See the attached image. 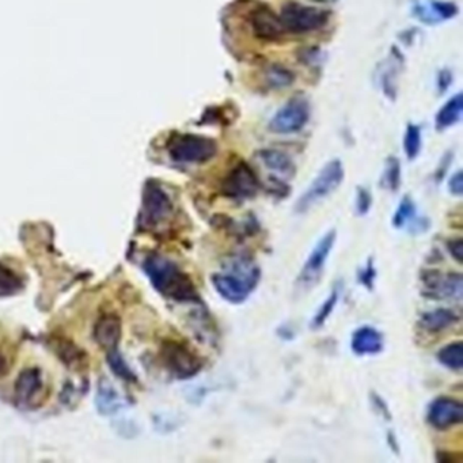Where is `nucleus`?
I'll return each mask as SVG.
<instances>
[{"mask_svg":"<svg viewBox=\"0 0 463 463\" xmlns=\"http://www.w3.org/2000/svg\"><path fill=\"white\" fill-rule=\"evenodd\" d=\"M459 321V317L455 311L450 309H438L425 312L421 318V326L425 331L439 333L445 331Z\"/></svg>","mask_w":463,"mask_h":463,"instance_id":"a211bd4d","label":"nucleus"},{"mask_svg":"<svg viewBox=\"0 0 463 463\" xmlns=\"http://www.w3.org/2000/svg\"><path fill=\"white\" fill-rule=\"evenodd\" d=\"M172 214L173 205L169 196L158 185H147L140 212V226L144 228H155L167 221Z\"/></svg>","mask_w":463,"mask_h":463,"instance_id":"1a4fd4ad","label":"nucleus"},{"mask_svg":"<svg viewBox=\"0 0 463 463\" xmlns=\"http://www.w3.org/2000/svg\"><path fill=\"white\" fill-rule=\"evenodd\" d=\"M344 179V167L338 159L328 162L318 176L312 179L309 188L296 201L295 209L299 214L309 211L318 201L326 199L331 195Z\"/></svg>","mask_w":463,"mask_h":463,"instance_id":"7ed1b4c3","label":"nucleus"},{"mask_svg":"<svg viewBox=\"0 0 463 463\" xmlns=\"http://www.w3.org/2000/svg\"><path fill=\"white\" fill-rule=\"evenodd\" d=\"M383 188L396 192L401 185V163L397 158H389L386 163V169L382 176Z\"/></svg>","mask_w":463,"mask_h":463,"instance_id":"393cba45","label":"nucleus"},{"mask_svg":"<svg viewBox=\"0 0 463 463\" xmlns=\"http://www.w3.org/2000/svg\"><path fill=\"white\" fill-rule=\"evenodd\" d=\"M448 189L455 196H462L463 193V177L462 172L458 170L455 174L450 178L448 181Z\"/></svg>","mask_w":463,"mask_h":463,"instance_id":"7c9ffc66","label":"nucleus"},{"mask_svg":"<svg viewBox=\"0 0 463 463\" xmlns=\"http://www.w3.org/2000/svg\"><path fill=\"white\" fill-rule=\"evenodd\" d=\"M416 215V205L413 202V200L410 199L409 196H405L403 199L401 200L396 214L393 216V226L396 228H402L405 227L408 223L415 219Z\"/></svg>","mask_w":463,"mask_h":463,"instance_id":"a878e982","label":"nucleus"},{"mask_svg":"<svg viewBox=\"0 0 463 463\" xmlns=\"http://www.w3.org/2000/svg\"><path fill=\"white\" fill-rule=\"evenodd\" d=\"M108 361L111 364V370L121 378L124 379H128V380H132L134 379V375L132 374V371L130 370V367L127 366V363L123 360V357L120 356V353L117 352L116 350L113 351H109V356H108Z\"/></svg>","mask_w":463,"mask_h":463,"instance_id":"cd10ccee","label":"nucleus"},{"mask_svg":"<svg viewBox=\"0 0 463 463\" xmlns=\"http://www.w3.org/2000/svg\"><path fill=\"white\" fill-rule=\"evenodd\" d=\"M315 1H319V3H333L336 0H315Z\"/></svg>","mask_w":463,"mask_h":463,"instance_id":"72a5a7b5","label":"nucleus"},{"mask_svg":"<svg viewBox=\"0 0 463 463\" xmlns=\"http://www.w3.org/2000/svg\"><path fill=\"white\" fill-rule=\"evenodd\" d=\"M452 78V75L448 72V71H441V74H439V78H438V88H439V90H441V92L443 91H445L447 90V88L450 86V83H451V79Z\"/></svg>","mask_w":463,"mask_h":463,"instance_id":"473e14b6","label":"nucleus"},{"mask_svg":"<svg viewBox=\"0 0 463 463\" xmlns=\"http://www.w3.org/2000/svg\"><path fill=\"white\" fill-rule=\"evenodd\" d=\"M376 272L374 269V264H373V260H370L366 268H363V270L360 272L359 275V280L360 283L364 286V287L373 288V284H374V280H375Z\"/></svg>","mask_w":463,"mask_h":463,"instance_id":"c756f323","label":"nucleus"},{"mask_svg":"<svg viewBox=\"0 0 463 463\" xmlns=\"http://www.w3.org/2000/svg\"><path fill=\"white\" fill-rule=\"evenodd\" d=\"M260 182L253 169L247 163H238L224 177L221 184L223 195L233 200H247L258 192Z\"/></svg>","mask_w":463,"mask_h":463,"instance_id":"9d476101","label":"nucleus"},{"mask_svg":"<svg viewBox=\"0 0 463 463\" xmlns=\"http://www.w3.org/2000/svg\"><path fill=\"white\" fill-rule=\"evenodd\" d=\"M94 336L97 343L108 350H117L118 341L121 338V322L114 315H104L95 325Z\"/></svg>","mask_w":463,"mask_h":463,"instance_id":"f3484780","label":"nucleus"},{"mask_svg":"<svg viewBox=\"0 0 463 463\" xmlns=\"http://www.w3.org/2000/svg\"><path fill=\"white\" fill-rule=\"evenodd\" d=\"M22 289L23 282L21 277L10 268L0 264V298L17 295Z\"/></svg>","mask_w":463,"mask_h":463,"instance_id":"5701e85b","label":"nucleus"},{"mask_svg":"<svg viewBox=\"0 0 463 463\" xmlns=\"http://www.w3.org/2000/svg\"><path fill=\"white\" fill-rule=\"evenodd\" d=\"M424 284L431 296L457 300L462 298V276L459 273L441 275L439 272H428V276H424Z\"/></svg>","mask_w":463,"mask_h":463,"instance_id":"ddd939ff","label":"nucleus"},{"mask_svg":"<svg viewBox=\"0 0 463 463\" xmlns=\"http://www.w3.org/2000/svg\"><path fill=\"white\" fill-rule=\"evenodd\" d=\"M162 359L170 373L179 379L192 378L202 368L199 356L181 343H166L162 348Z\"/></svg>","mask_w":463,"mask_h":463,"instance_id":"6e6552de","label":"nucleus"},{"mask_svg":"<svg viewBox=\"0 0 463 463\" xmlns=\"http://www.w3.org/2000/svg\"><path fill=\"white\" fill-rule=\"evenodd\" d=\"M438 360L445 368L461 371L463 368V347L461 341L451 343L438 352Z\"/></svg>","mask_w":463,"mask_h":463,"instance_id":"412c9836","label":"nucleus"},{"mask_svg":"<svg viewBox=\"0 0 463 463\" xmlns=\"http://www.w3.org/2000/svg\"><path fill=\"white\" fill-rule=\"evenodd\" d=\"M447 247L451 253V256L461 264L463 257V242L462 240H452L447 243Z\"/></svg>","mask_w":463,"mask_h":463,"instance_id":"2f4dec72","label":"nucleus"},{"mask_svg":"<svg viewBox=\"0 0 463 463\" xmlns=\"http://www.w3.org/2000/svg\"><path fill=\"white\" fill-rule=\"evenodd\" d=\"M334 242L336 231L331 230L314 246L296 279V288L299 291H309L319 283Z\"/></svg>","mask_w":463,"mask_h":463,"instance_id":"423d86ee","label":"nucleus"},{"mask_svg":"<svg viewBox=\"0 0 463 463\" xmlns=\"http://www.w3.org/2000/svg\"><path fill=\"white\" fill-rule=\"evenodd\" d=\"M43 390V379L37 368H26L15 383V396L23 405H32Z\"/></svg>","mask_w":463,"mask_h":463,"instance_id":"dca6fc26","label":"nucleus"},{"mask_svg":"<svg viewBox=\"0 0 463 463\" xmlns=\"http://www.w3.org/2000/svg\"><path fill=\"white\" fill-rule=\"evenodd\" d=\"M462 94H457L452 98H450L438 111L436 118H435L436 128L439 131H443V130H447V128L455 125L462 117Z\"/></svg>","mask_w":463,"mask_h":463,"instance_id":"6ab92c4d","label":"nucleus"},{"mask_svg":"<svg viewBox=\"0 0 463 463\" xmlns=\"http://www.w3.org/2000/svg\"><path fill=\"white\" fill-rule=\"evenodd\" d=\"M338 296H340V287L336 286V287L331 289V292L329 293V296L326 298V300L321 305L319 309L317 310V312H315V315H314V318L311 321V325H310L312 329H319V328H322L325 325V322L331 317L333 310H334V307L338 303Z\"/></svg>","mask_w":463,"mask_h":463,"instance_id":"b1692460","label":"nucleus"},{"mask_svg":"<svg viewBox=\"0 0 463 463\" xmlns=\"http://www.w3.org/2000/svg\"><path fill=\"white\" fill-rule=\"evenodd\" d=\"M403 150L408 159H415L421 151V130L415 124L406 127L403 136Z\"/></svg>","mask_w":463,"mask_h":463,"instance_id":"bb28decb","label":"nucleus"},{"mask_svg":"<svg viewBox=\"0 0 463 463\" xmlns=\"http://www.w3.org/2000/svg\"><path fill=\"white\" fill-rule=\"evenodd\" d=\"M250 22L254 34L265 41L280 40L287 33L280 20V15H277L269 7L265 6H261L253 11Z\"/></svg>","mask_w":463,"mask_h":463,"instance_id":"f8f14e48","label":"nucleus"},{"mask_svg":"<svg viewBox=\"0 0 463 463\" xmlns=\"http://www.w3.org/2000/svg\"><path fill=\"white\" fill-rule=\"evenodd\" d=\"M459 8L452 1L445 0H419L413 6V14L421 22L435 25L454 18Z\"/></svg>","mask_w":463,"mask_h":463,"instance_id":"4468645a","label":"nucleus"},{"mask_svg":"<svg viewBox=\"0 0 463 463\" xmlns=\"http://www.w3.org/2000/svg\"><path fill=\"white\" fill-rule=\"evenodd\" d=\"M428 421L436 429H448L461 424L463 420V405L450 397H439L429 405Z\"/></svg>","mask_w":463,"mask_h":463,"instance_id":"9b49d317","label":"nucleus"},{"mask_svg":"<svg viewBox=\"0 0 463 463\" xmlns=\"http://www.w3.org/2000/svg\"><path fill=\"white\" fill-rule=\"evenodd\" d=\"M310 105L305 98L295 97L286 102L269 121V130L279 134L302 131L309 123Z\"/></svg>","mask_w":463,"mask_h":463,"instance_id":"0eeeda50","label":"nucleus"},{"mask_svg":"<svg viewBox=\"0 0 463 463\" xmlns=\"http://www.w3.org/2000/svg\"><path fill=\"white\" fill-rule=\"evenodd\" d=\"M260 268L247 258H235L224 272L214 273L211 283L215 291L228 303L241 305L260 283Z\"/></svg>","mask_w":463,"mask_h":463,"instance_id":"f03ea898","label":"nucleus"},{"mask_svg":"<svg viewBox=\"0 0 463 463\" xmlns=\"http://www.w3.org/2000/svg\"><path fill=\"white\" fill-rule=\"evenodd\" d=\"M265 81L266 83L273 88H284L292 85L295 81V75L291 69L280 64H272L265 71Z\"/></svg>","mask_w":463,"mask_h":463,"instance_id":"4be33fe9","label":"nucleus"},{"mask_svg":"<svg viewBox=\"0 0 463 463\" xmlns=\"http://www.w3.org/2000/svg\"><path fill=\"white\" fill-rule=\"evenodd\" d=\"M260 160L268 169L280 174V176L291 177L295 174V165L287 154L279 150H261L258 153Z\"/></svg>","mask_w":463,"mask_h":463,"instance_id":"aec40b11","label":"nucleus"},{"mask_svg":"<svg viewBox=\"0 0 463 463\" xmlns=\"http://www.w3.org/2000/svg\"><path fill=\"white\" fill-rule=\"evenodd\" d=\"M169 153L177 162L204 163L216 155L218 144L207 136L182 134L170 144Z\"/></svg>","mask_w":463,"mask_h":463,"instance_id":"39448f33","label":"nucleus"},{"mask_svg":"<svg viewBox=\"0 0 463 463\" xmlns=\"http://www.w3.org/2000/svg\"><path fill=\"white\" fill-rule=\"evenodd\" d=\"M331 18L328 10H322L314 6L302 4L298 1H288L280 13V20L286 32L303 34L322 29Z\"/></svg>","mask_w":463,"mask_h":463,"instance_id":"20e7f679","label":"nucleus"},{"mask_svg":"<svg viewBox=\"0 0 463 463\" xmlns=\"http://www.w3.org/2000/svg\"><path fill=\"white\" fill-rule=\"evenodd\" d=\"M144 272L163 296L177 302H199L198 289L191 277L166 257L150 256L144 261Z\"/></svg>","mask_w":463,"mask_h":463,"instance_id":"f257e3e1","label":"nucleus"},{"mask_svg":"<svg viewBox=\"0 0 463 463\" xmlns=\"http://www.w3.org/2000/svg\"><path fill=\"white\" fill-rule=\"evenodd\" d=\"M351 350L359 356L376 354L383 350V336L371 326H361L353 331Z\"/></svg>","mask_w":463,"mask_h":463,"instance_id":"2eb2a0df","label":"nucleus"},{"mask_svg":"<svg viewBox=\"0 0 463 463\" xmlns=\"http://www.w3.org/2000/svg\"><path fill=\"white\" fill-rule=\"evenodd\" d=\"M371 204H373V198H371L370 191L360 186L357 189L356 200H354V207H356L357 215H360V216L367 215L368 211H370V208H371Z\"/></svg>","mask_w":463,"mask_h":463,"instance_id":"c85d7f7f","label":"nucleus"}]
</instances>
